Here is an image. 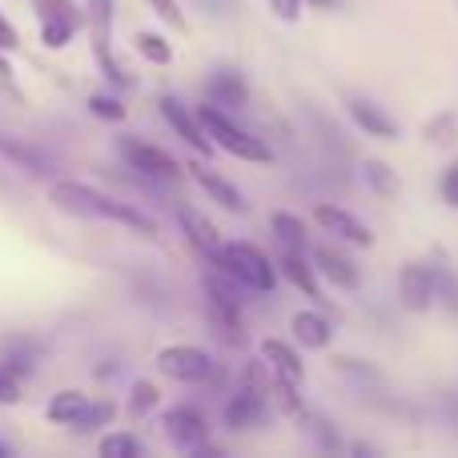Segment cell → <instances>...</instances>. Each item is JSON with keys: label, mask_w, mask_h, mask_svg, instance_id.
<instances>
[{"label": "cell", "mask_w": 458, "mask_h": 458, "mask_svg": "<svg viewBox=\"0 0 458 458\" xmlns=\"http://www.w3.org/2000/svg\"><path fill=\"white\" fill-rule=\"evenodd\" d=\"M161 117L169 121V125H174V133L182 137L185 145H190L193 153H201V157H209V153H214V141H209V133L206 129H201V121L193 117L190 109H185L182 101H177V97H161Z\"/></svg>", "instance_id": "cell-11"}, {"label": "cell", "mask_w": 458, "mask_h": 458, "mask_svg": "<svg viewBox=\"0 0 458 458\" xmlns=\"http://www.w3.org/2000/svg\"><path fill=\"white\" fill-rule=\"evenodd\" d=\"M314 222L322 225V229H330L338 242H346V245H358V250H370L374 245V233H370V225H362L350 209H342V206H330V201H322V206H314Z\"/></svg>", "instance_id": "cell-10"}, {"label": "cell", "mask_w": 458, "mask_h": 458, "mask_svg": "<svg viewBox=\"0 0 458 458\" xmlns=\"http://www.w3.org/2000/svg\"><path fill=\"white\" fill-rule=\"evenodd\" d=\"M290 330L301 350H330V342H334V326L318 310H298L290 318Z\"/></svg>", "instance_id": "cell-18"}, {"label": "cell", "mask_w": 458, "mask_h": 458, "mask_svg": "<svg viewBox=\"0 0 458 458\" xmlns=\"http://www.w3.org/2000/svg\"><path fill=\"white\" fill-rule=\"evenodd\" d=\"M225 427L229 430H253L266 422V394L253 386H237L233 394H229L225 411H222Z\"/></svg>", "instance_id": "cell-12"}, {"label": "cell", "mask_w": 458, "mask_h": 458, "mask_svg": "<svg viewBox=\"0 0 458 458\" xmlns=\"http://www.w3.org/2000/svg\"><path fill=\"white\" fill-rule=\"evenodd\" d=\"M346 113L366 137H378V141H398V121L390 117L382 105L366 101V97H350L346 101Z\"/></svg>", "instance_id": "cell-14"}, {"label": "cell", "mask_w": 458, "mask_h": 458, "mask_svg": "<svg viewBox=\"0 0 458 458\" xmlns=\"http://www.w3.org/2000/svg\"><path fill=\"white\" fill-rule=\"evenodd\" d=\"M157 370L174 382H206L214 378V358L201 346H165L157 354Z\"/></svg>", "instance_id": "cell-7"}, {"label": "cell", "mask_w": 458, "mask_h": 458, "mask_svg": "<svg viewBox=\"0 0 458 458\" xmlns=\"http://www.w3.org/2000/svg\"><path fill=\"white\" fill-rule=\"evenodd\" d=\"M161 427H165L169 443L182 446V451H193V446L209 443V422L198 406H174V411H165Z\"/></svg>", "instance_id": "cell-9"}, {"label": "cell", "mask_w": 458, "mask_h": 458, "mask_svg": "<svg viewBox=\"0 0 458 458\" xmlns=\"http://www.w3.org/2000/svg\"><path fill=\"white\" fill-rule=\"evenodd\" d=\"M157 386L153 382H133V394H129V414L133 419H145L149 411H157Z\"/></svg>", "instance_id": "cell-28"}, {"label": "cell", "mask_w": 458, "mask_h": 458, "mask_svg": "<svg viewBox=\"0 0 458 458\" xmlns=\"http://www.w3.org/2000/svg\"><path fill=\"white\" fill-rule=\"evenodd\" d=\"M362 182H366V190H370L374 198H382V201L398 198V190H403L398 174H394V169H390L382 157H366V161H362Z\"/></svg>", "instance_id": "cell-22"}, {"label": "cell", "mask_w": 458, "mask_h": 458, "mask_svg": "<svg viewBox=\"0 0 458 458\" xmlns=\"http://www.w3.org/2000/svg\"><path fill=\"white\" fill-rule=\"evenodd\" d=\"M206 101L225 113H237L250 105V85H245V77L237 69H217L214 77L206 81Z\"/></svg>", "instance_id": "cell-15"}, {"label": "cell", "mask_w": 458, "mask_h": 458, "mask_svg": "<svg viewBox=\"0 0 458 458\" xmlns=\"http://www.w3.org/2000/svg\"><path fill=\"white\" fill-rule=\"evenodd\" d=\"M101 458H137L145 451L141 446V438H133V435H109V438H101Z\"/></svg>", "instance_id": "cell-27"}, {"label": "cell", "mask_w": 458, "mask_h": 458, "mask_svg": "<svg viewBox=\"0 0 458 458\" xmlns=\"http://www.w3.org/2000/svg\"><path fill=\"white\" fill-rule=\"evenodd\" d=\"M16 398H21V378L0 366V403H16Z\"/></svg>", "instance_id": "cell-36"}, {"label": "cell", "mask_w": 458, "mask_h": 458, "mask_svg": "<svg viewBox=\"0 0 458 458\" xmlns=\"http://www.w3.org/2000/svg\"><path fill=\"white\" fill-rule=\"evenodd\" d=\"M258 358L269 366V374H274V378L293 382V386H301V382H306V366H301L298 350H293L290 342H282V338H266V342L258 346Z\"/></svg>", "instance_id": "cell-16"}, {"label": "cell", "mask_w": 458, "mask_h": 458, "mask_svg": "<svg viewBox=\"0 0 458 458\" xmlns=\"http://www.w3.org/2000/svg\"><path fill=\"white\" fill-rule=\"evenodd\" d=\"M314 269L326 277V282H334V290L354 293L358 285H362V274H358V266L338 250V245H314Z\"/></svg>", "instance_id": "cell-13"}, {"label": "cell", "mask_w": 458, "mask_h": 458, "mask_svg": "<svg viewBox=\"0 0 458 458\" xmlns=\"http://www.w3.org/2000/svg\"><path fill=\"white\" fill-rule=\"evenodd\" d=\"M209 266H217L222 274H229L233 282H242L245 290H253V293H269L277 285L274 261L250 242H222V250H217V258L209 261Z\"/></svg>", "instance_id": "cell-3"}, {"label": "cell", "mask_w": 458, "mask_h": 458, "mask_svg": "<svg viewBox=\"0 0 458 458\" xmlns=\"http://www.w3.org/2000/svg\"><path fill=\"white\" fill-rule=\"evenodd\" d=\"M269 229L277 233L282 250H306V245H310V237H306V222H301L298 214H285V209H277V214L269 217Z\"/></svg>", "instance_id": "cell-23"}, {"label": "cell", "mask_w": 458, "mask_h": 458, "mask_svg": "<svg viewBox=\"0 0 458 458\" xmlns=\"http://www.w3.org/2000/svg\"><path fill=\"white\" fill-rule=\"evenodd\" d=\"M301 4H310V8H322V13H330L338 0H301Z\"/></svg>", "instance_id": "cell-38"}, {"label": "cell", "mask_w": 458, "mask_h": 458, "mask_svg": "<svg viewBox=\"0 0 458 458\" xmlns=\"http://www.w3.org/2000/svg\"><path fill=\"white\" fill-rule=\"evenodd\" d=\"M149 8L161 16L165 24H174L177 32H185V13L177 8V0H149Z\"/></svg>", "instance_id": "cell-33"}, {"label": "cell", "mask_w": 458, "mask_h": 458, "mask_svg": "<svg viewBox=\"0 0 458 458\" xmlns=\"http://www.w3.org/2000/svg\"><path fill=\"white\" fill-rule=\"evenodd\" d=\"M133 45L149 64H169L174 61V48H169V40L161 37V32H137Z\"/></svg>", "instance_id": "cell-26"}, {"label": "cell", "mask_w": 458, "mask_h": 458, "mask_svg": "<svg viewBox=\"0 0 458 458\" xmlns=\"http://www.w3.org/2000/svg\"><path fill=\"white\" fill-rule=\"evenodd\" d=\"M438 193H443V201H446V206L458 209V161H454V165H446L443 182H438Z\"/></svg>", "instance_id": "cell-35"}, {"label": "cell", "mask_w": 458, "mask_h": 458, "mask_svg": "<svg viewBox=\"0 0 458 458\" xmlns=\"http://www.w3.org/2000/svg\"><path fill=\"white\" fill-rule=\"evenodd\" d=\"M277 269L285 274V282L293 285V290H301L310 301H322V285H318V274L314 266L306 261V250H285L282 261H277Z\"/></svg>", "instance_id": "cell-20"}, {"label": "cell", "mask_w": 458, "mask_h": 458, "mask_svg": "<svg viewBox=\"0 0 458 458\" xmlns=\"http://www.w3.org/2000/svg\"><path fill=\"white\" fill-rule=\"evenodd\" d=\"M430 274H435V306H443L451 318H458V277L451 266L443 261H430Z\"/></svg>", "instance_id": "cell-24"}, {"label": "cell", "mask_w": 458, "mask_h": 458, "mask_svg": "<svg viewBox=\"0 0 458 458\" xmlns=\"http://www.w3.org/2000/svg\"><path fill=\"white\" fill-rule=\"evenodd\" d=\"M113 414H117V406H113V403H93V406H89V414L81 419L77 430H97V427H105V422H113Z\"/></svg>", "instance_id": "cell-32"}, {"label": "cell", "mask_w": 458, "mask_h": 458, "mask_svg": "<svg viewBox=\"0 0 458 458\" xmlns=\"http://www.w3.org/2000/svg\"><path fill=\"white\" fill-rule=\"evenodd\" d=\"M48 198H53V206L64 209V214L89 217V222H117L125 229H137V233H145V237H157V222H153L149 214H141V209L129 206V201H117V198H109V193L93 190V185L53 182Z\"/></svg>", "instance_id": "cell-1"}, {"label": "cell", "mask_w": 458, "mask_h": 458, "mask_svg": "<svg viewBox=\"0 0 458 458\" xmlns=\"http://www.w3.org/2000/svg\"><path fill=\"white\" fill-rule=\"evenodd\" d=\"M8 72H13V64H8L4 56H0V77H8Z\"/></svg>", "instance_id": "cell-39"}, {"label": "cell", "mask_w": 458, "mask_h": 458, "mask_svg": "<svg viewBox=\"0 0 458 458\" xmlns=\"http://www.w3.org/2000/svg\"><path fill=\"white\" fill-rule=\"evenodd\" d=\"M89 109H93L97 117H105V121H125V105H121L117 97L93 93V97H89Z\"/></svg>", "instance_id": "cell-30"}, {"label": "cell", "mask_w": 458, "mask_h": 458, "mask_svg": "<svg viewBox=\"0 0 458 458\" xmlns=\"http://www.w3.org/2000/svg\"><path fill=\"white\" fill-rule=\"evenodd\" d=\"M334 370H338L342 374V378H346V382H354V386H382V374L378 370H374V366L370 362H362V358H346V354H342V358H334Z\"/></svg>", "instance_id": "cell-25"}, {"label": "cell", "mask_w": 458, "mask_h": 458, "mask_svg": "<svg viewBox=\"0 0 458 458\" xmlns=\"http://www.w3.org/2000/svg\"><path fill=\"white\" fill-rule=\"evenodd\" d=\"M266 4L282 24H298L301 21V0H266Z\"/></svg>", "instance_id": "cell-34"}, {"label": "cell", "mask_w": 458, "mask_h": 458, "mask_svg": "<svg viewBox=\"0 0 458 458\" xmlns=\"http://www.w3.org/2000/svg\"><path fill=\"white\" fill-rule=\"evenodd\" d=\"M40 21V40L45 48H64L81 29H85V13L72 0H32Z\"/></svg>", "instance_id": "cell-5"}, {"label": "cell", "mask_w": 458, "mask_h": 458, "mask_svg": "<svg viewBox=\"0 0 458 458\" xmlns=\"http://www.w3.org/2000/svg\"><path fill=\"white\" fill-rule=\"evenodd\" d=\"M190 177L209 193V201H217V206L229 209V214H245V198H242V190H237L233 182H225L222 174H214V169H209L206 161H193V165H190Z\"/></svg>", "instance_id": "cell-17"}, {"label": "cell", "mask_w": 458, "mask_h": 458, "mask_svg": "<svg viewBox=\"0 0 458 458\" xmlns=\"http://www.w3.org/2000/svg\"><path fill=\"white\" fill-rule=\"evenodd\" d=\"M0 149H4L8 157H16V161H21L24 169H32V174H45V161H40L32 149H24V145H16V141H8V137H0Z\"/></svg>", "instance_id": "cell-31"}, {"label": "cell", "mask_w": 458, "mask_h": 458, "mask_svg": "<svg viewBox=\"0 0 458 458\" xmlns=\"http://www.w3.org/2000/svg\"><path fill=\"white\" fill-rule=\"evenodd\" d=\"M422 133H427V141H435V145H451L454 133H458V117L454 113H438V117H430L427 125H422Z\"/></svg>", "instance_id": "cell-29"}, {"label": "cell", "mask_w": 458, "mask_h": 458, "mask_svg": "<svg viewBox=\"0 0 458 458\" xmlns=\"http://www.w3.org/2000/svg\"><path fill=\"white\" fill-rule=\"evenodd\" d=\"M21 45V37H16V24L8 21L4 13H0V48H16Z\"/></svg>", "instance_id": "cell-37"}, {"label": "cell", "mask_w": 458, "mask_h": 458, "mask_svg": "<svg viewBox=\"0 0 458 458\" xmlns=\"http://www.w3.org/2000/svg\"><path fill=\"white\" fill-rule=\"evenodd\" d=\"M398 301H403L411 314H427L435 306V274L422 261H406L398 269Z\"/></svg>", "instance_id": "cell-8"}, {"label": "cell", "mask_w": 458, "mask_h": 458, "mask_svg": "<svg viewBox=\"0 0 458 458\" xmlns=\"http://www.w3.org/2000/svg\"><path fill=\"white\" fill-rule=\"evenodd\" d=\"M85 24H89V40H93V61L101 64V72L117 89H129L133 77H129L117 64V56H113V0H89Z\"/></svg>", "instance_id": "cell-4"}, {"label": "cell", "mask_w": 458, "mask_h": 458, "mask_svg": "<svg viewBox=\"0 0 458 458\" xmlns=\"http://www.w3.org/2000/svg\"><path fill=\"white\" fill-rule=\"evenodd\" d=\"M177 222H182L185 237H190V242H193V250H198V253H206L209 261L217 258V250H222V233H217V225L209 222L206 214H198V209L182 206V209H177Z\"/></svg>", "instance_id": "cell-19"}, {"label": "cell", "mask_w": 458, "mask_h": 458, "mask_svg": "<svg viewBox=\"0 0 458 458\" xmlns=\"http://www.w3.org/2000/svg\"><path fill=\"white\" fill-rule=\"evenodd\" d=\"M89 406H93V403H89L81 390H61V394L48 398L45 414H48V422H56V427H72V430H77L81 419L89 414Z\"/></svg>", "instance_id": "cell-21"}, {"label": "cell", "mask_w": 458, "mask_h": 458, "mask_svg": "<svg viewBox=\"0 0 458 458\" xmlns=\"http://www.w3.org/2000/svg\"><path fill=\"white\" fill-rule=\"evenodd\" d=\"M4 454H8V446H4V443H0V458H4Z\"/></svg>", "instance_id": "cell-40"}, {"label": "cell", "mask_w": 458, "mask_h": 458, "mask_svg": "<svg viewBox=\"0 0 458 458\" xmlns=\"http://www.w3.org/2000/svg\"><path fill=\"white\" fill-rule=\"evenodd\" d=\"M198 121H201V129L209 133L214 149H225L229 157L253 161V165H266V161L274 157V153H269V145L261 141V137H253L250 129H242L225 109H217V105H201V109H198Z\"/></svg>", "instance_id": "cell-2"}, {"label": "cell", "mask_w": 458, "mask_h": 458, "mask_svg": "<svg viewBox=\"0 0 458 458\" xmlns=\"http://www.w3.org/2000/svg\"><path fill=\"white\" fill-rule=\"evenodd\" d=\"M117 149H121V157H125V165L133 169V174L149 177V182H177V177H182V165H177L165 149L141 141V137H121Z\"/></svg>", "instance_id": "cell-6"}]
</instances>
